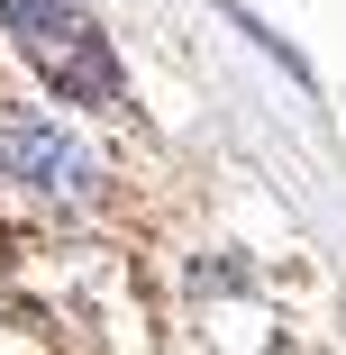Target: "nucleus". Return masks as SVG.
<instances>
[{
	"label": "nucleus",
	"instance_id": "2",
	"mask_svg": "<svg viewBox=\"0 0 346 355\" xmlns=\"http://www.w3.org/2000/svg\"><path fill=\"white\" fill-rule=\"evenodd\" d=\"M0 28L19 37V55L37 64V73L73 101V110H128V83H119V55L110 37L92 28L83 0H0Z\"/></svg>",
	"mask_w": 346,
	"mask_h": 355
},
{
	"label": "nucleus",
	"instance_id": "1",
	"mask_svg": "<svg viewBox=\"0 0 346 355\" xmlns=\"http://www.w3.org/2000/svg\"><path fill=\"white\" fill-rule=\"evenodd\" d=\"M110 200V164L83 146L73 128H55L37 110H0V219L28 237L92 228Z\"/></svg>",
	"mask_w": 346,
	"mask_h": 355
}]
</instances>
